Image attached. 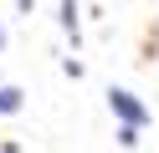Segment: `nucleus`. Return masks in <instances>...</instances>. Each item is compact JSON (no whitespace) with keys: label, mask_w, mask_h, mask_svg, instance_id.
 I'll use <instances>...</instances> for the list:
<instances>
[{"label":"nucleus","mask_w":159,"mask_h":153,"mask_svg":"<svg viewBox=\"0 0 159 153\" xmlns=\"http://www.w3.org/2000/svg\"><path fill=\"white\" fill-rule=\"evenodd\" d=\"M108 102H113V112H118V117H123V128H139V122H144V107H139V102H134V92H123V87H113V92H108Z\"/></svg>","instance_id":"nucleus-1"},{"label":"nucleus","mask_w":159,"mask_h":153,"mask_svg":"<svg viewBox=\"0 0 159 153\" xmlns=\"http://www.w3.org/2000/svg\"><path fill=\"white\" fill-rule=\"evenodd\" d=\"M0 112H21V92L16 87H0Z\"/></svg>","instance_id":"nucleus-2"},{"label":"nucleus","mask_w":159,"mask_h":153,"mask_svg":"<svg viewBox=\"0 0 159 153\" xmlns=\"http://www.w3.org/2000/svg\"><path fill=\"white\" fill-rule=\"evenodd\" d=\"M62 26H67V31L77 26V0H62Z\"/></svg>","instance_id":"nucleus-3"},{"label":"nucleus","mask_w":159,"mask_h":153,"mask_svg":"<svg viewBox=\"0 0 159 153\" xmlns=\"http://www.w3.org/2000/svg\"><path fill=\"white\" fill-rule=\"evenodd\" d=\"M0 41H5V31H0Z\"/></svg>","instance_id":"nucleus-4"}]
</instances>
